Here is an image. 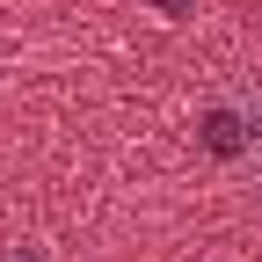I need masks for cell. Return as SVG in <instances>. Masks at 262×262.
I'll return each instance as SVG.
<instances>
[{
	"label": "cell",
	"mask_w": 262,
	"mask_h": 262,
	"mask_svg": "<svg viewBox=\"0 0 262 262\" xmlns=\"http://www.w3.org/2000/svg\"><path fill=\"white\" fill-rule=\"evenodd\" d=\"M204 146L219 160H248V117L241 110H204Z\"/></svg>",
	"instance_id": "cell-1"
},
{
	"label": "cell",
	"mask_w": 262,
	"mask_h": 262,
	"mask_svg": "<svg viewBox=\"0 0 262 262\" xmlns=\"http://www.w3.org/2000/svg\"><path fill=\"white\" fill-rule=\"evenodd\" d=\"M233 110L248 117V168H255V189H262V80L241 88V102H233Z\"/></svg>",
	"instance_id": "cell-2"
},
{
	"label": "cell",
	"mask_w": 262,
	"mask_h": 262,
	"mask_svg": "<svg viewBox=\"0 0 262 262\" xmlns=\"http://www.w3.org/2000/svg\"><path fill=\"white\" fill-rule=\"evenodd\" d=\"M0 262H51L44 248H29V241H15V248H0Z\"/></svg>",
	"instance_id": "cell-3"
},
{
	"label": "cell",
	"mask_w": 262,
	"mask_h": 262,
	"mask_svg": "<svg viewBox=\"0 0 262 262\" xmlns=\"http://www.w3.org/2000/svg\"><path fill=\"white\" fill-rule=\"evenodd\" d=\"M153 8H160V15H189L196 0H153Z\"/></svg>",
	"instance_id": "cell-4"
}]
</instances>
